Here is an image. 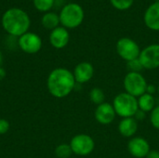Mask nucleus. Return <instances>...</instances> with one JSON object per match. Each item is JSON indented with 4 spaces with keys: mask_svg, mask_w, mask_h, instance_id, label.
<instances>
[{
    "mask_svg": "<svg viewBox=\"0 0 159 158\" xmlns=\"http://www.w3.org/2000/svg\"><path fill=\"white\" fill-rule=\"evenodd\" d=\"M137 100H138L139 109L143 111L144 113H151L152 110L157 106L156 99L151 94L144 93L142 96H140L139 98H137Z\"/></svg>",
    "mask_w": 159,
    "mask_h": 158,
    "instance_id": "dca6fc26",
    "label": "nucleus"
},
{
    "mask_svg": "<svg viewBox=\"0 0 159 158\" xmlns=\"http://www.w3.org/2000/svg\"><path fill=\"white\" fill-rule=\"evenodd\" d=\"M9 129V123L4 118H0V135L6 134Z\"/></svg>",
    "mask_w": 159,
    "mask_h": 158,
    "instance_id": "b1692460",
    "label": "nucleus"
},
{
    "mask_svg": "<svg viewBox=\"0 0 159 158\" xmlns=\"http://www.w3.org/2000/svg\"><path fill=\"white\" fill-rule=\"evenodd\" d=\"M127 69L129 72H131V73H141L143 70V66L138 58V59H134L129 61H127Z\"/></svg>",
    "mask_w": 159,
    "mask_h": 158,
    "instance_id": "4be33fe9",
    "label": "nucleus"
},
{
    "mask_svg": "<svg viewBox=\"0 0 159 158\" xmlns=\"http://www.w3.org/2000/svg\"><path fill=\"white\" fill-rule=\"evenodd\" d=\"M113 106L116 115H119L122 118L133 117L139 110L137 98L127 92L116 95L113 101Z\"/></svg>",
    "mask_w": 159,
    "mask_h": 158,
    "instance_id": "20e7f679",
    "label": "nucleus"
},
{
    "mask_svg": "<svg viewBox=\"0 0 159 158\" xmlns=\"http://www.w3.org/2000/svg\"><path fill=\"white\" fill-rule=\"evenodd\" d=\"M2 62H3V55H2V52L0 51V67H1Z\"/></svg>",
    "mask_w": 159,
    "mask_h": 158,
    "instance_id": "c85d7f7f",
    "label": "nucleus"
},
{
    "mask_svg": "<svg viewBox=\"0 0 159 158\" xmlns=\"http://www.w3.org/2000/svg\"><path fill=\"white\" fill-rule=\"evenodd\" d=\"M59 16L62 27L66 29H75L83 22L85 13L80 5L70 3L62 7Z\"/></svg>",
    "mask_w": 159,
    "mask_h": 158,
    "instance_id": "7ed1b4c3",
    "label": "nucleus"
},
{
    "mask_svg": "<svg viewBox=\"0 0 159 158\" xmlns=\"http://www.w3.org/2000/svg\"><path fill=\"white\" fill-rule=\"evenodd\" d=\"M118 132L125 138H133L138 131V121L134 117L122 118L118 124Z\"/></svg>",
    "mask_w": 159,
    "mask_h": 158,
    "instance_id": "2eb2a0df",
    "label": "nucleus"
},
{
    "mask_svg": "<svg viewBox=\"0 0 159 158\" xmlns=\"http://www.w3.org/2000/svg\"><path fill=\"white\" fill-rule=\"evenodd\" d=\"M157 92L159 93V85H158V87H157Z\"/></svg>",
    "mask_w": 159,
    "mask_h": 158,
    "instance_id": "c756f323",
    "label": "nucleus"
},
{
    "mask_svg": "<svg viewBox=\"0 0 159 158\" xmlns=\"http://www.w3.org/2000/svg\"><path fill=\"white\" fill-rule=\"evenodd\" d=\"M125 92L132 95L135 98H139L143 94L146 93L147 82L144 76L141 73L129 72L124 78Z\"/></svg>",
    "mask_w": 159,
    "mask_h": 158,
    "instance_id": "39448f33",
    "label": "nucleus"
},
{
    "mask_svg": "<svg viewBox=\"0 0 159 158\" xmlns=\"http://www.w3.org/2000/svg\"><path fill=\"white\" fill-rule=\"evenodd\" d=\"M150 150L149 142L142 137H133L128 143L129 153L135 158H145Z\"/></svg>",
    "mask_w": 159,
    "mask_h": 158,
    "instance_id": "9d476101",
    "label": "nucleus"
},
{
    "mask_svg": "<svg viewBox=\"0 0 159 158\" xmlns=\"http://www.w3.org/2000/svg\"><path fill=\"white\" fill-rule=\"evenodd\" d=\"M1 22L4 30L8 34L17 37L27 33L31 25L29 15L18 7H12L5 11Z\"/></svg>",
    "mask_w": 159,
    "mask_h": 158,
    "instance_id": "f03ea898",
    "label": "nucleus"
},
{
    "mask_svg": "<svg viewBox=\"0 0 159 158\" xmlns=\"http://www.w3.org/2000/svg\"><path fill=\"white\" fill-rule=\"evenodd\" d=\"M110 2L115 8L118 10H127L132 6L134 0H110Z\"/></svg>",
    "mask_w": 159,
    "mask_h": 158,
    "instance_id": "412c9836",
    "label": "nucleus"
},
{
    "mask_svg": "<svg viewBox=\"0 0 159 158\" xmlns=\"http://www.w3.org/2000/svg\"><path fill=\"white\" fill-rule=\"evenodd\" d=\"M143 20L149 29L159 31V2H155L148 7L144 13Z\"/></svg>",
    "mask_w": 159,
    "mask_h": 158,
    "instance_id": "4468645a",
    "label": "nucleus"
},
{
    "mask_svg": "<svg viewBox=\"0 0 159 158\" xmlns=\"http://www.w3.org/2000/svg\"><path fill=\"white\" fill-rule=\"evenodd\" d=\"M18 45L20 48L28 54H35L42 47L41 37L32 32H27L18 39Z\"/></svg>",
    "mask_w": 159,
    "mask_h": 158,
    "instance_id": "1a4fd4ad",
    "label": "nucleus"
},
{
    "mask_svg": "<svg viewBox=\"0 0 159 158\" xmlns=\"http://www.w3.org/2000/svg\"><path fill=\"white\" fill-rule=\"evenodd\" d=\"M139 60L143 69L155 70L159 67V44H152L141 50Z\"/></svg>",
    "mask_w": 159,
    "mask_h": 158,
    "instance_id": "6e6552de",
    "label": "nucleus"
},
{
    "mask_svg": "<svg viewBox=\"0 0 159 158\" xmlns=\"http://www.w3.org/2000/svg\"><path fill=\"white\" fill-rule=\"evenodd\" d=\"M155 1H156V2H159V0H155Z\"/></svg>",
    "mask_w": 159,
    "mask_h": 158,
    "instance_id": "7c9ffc66",
    "label": "nucleus"
},
{
    "mask_svg": "<svg viewBox=\"0 0 159 158\" xmlns=\"http://www.w3.org/2000/svg\"><path fill=\"white\" fill-rule=\"evenodd\" d=\"M41 23L46 29L52 31L59 27V24L61 23L60 16L55 12H46L41 19Z\"/></svg>",
    "mask_w": 159,
    "mask_h": 158,
    "instance_id": "f3484780",
    "label": "nucleus"
},
{
    "mask_svg": "<svg viewBox=\"0 0 159 158\" xmlns=\"http://www.w3.org/2000/svg\"><path fill=\"white\" fill-rule=\"evenodd\" d=\"M73 154L70 144L61 143L55 149V155L58 158H69Z\"/></svg>",
    "mask_w": 159,
    "mask_h": 158,
    "instance_id": "6ab92c4d",
    "label": "nucleus"
},
{
    "mask_svg": "<svg viewBox=\"0 0 159 158\" xmlns=\"http://www.w3.org/2000/svg\"><path fill=\"white\" fill-rule=\"evenodd\" d=\"M150 122L155 129H159V105H157L150 113Z\"/></svg>",
    "mask_w": 159,
    "mask_h": 158,
    "instance_id": "5701e85b",
    "label": "nucleus"
},
{
    "mask_svg": "<svg viewBox=\"0 0 159 158\" xmlns=\"http://www.w3.org/2000/svg\"><path fill=\"white\" fill-rule=\"evenodd\" d=\"M76 84H85L94 75V67L90 62L82 61L78 63L73 72Z\"/></svg>",
    "mask_w": 159,
    "mask_h": 158,
    "instance_id": "f8f14e48",
    "label": "nucleus"
},
{
    "mask_svg": "<svg viewBox=\"0 0 159 158\" xmlns=\"http://www.w3.org/2000/svg\"><path fill=\"white\" fill-rule=\"evenodd\" d=\"M145 114H146V113H144L143 111H142V110L139 109L133 117H134L137 121H143V120L145 118Z\"/></svg>",
    "mask_w": 159,
    "mask_h": 158,
    "instance_id": "393cba45",
    "label": "nucleus"
},
{
    "mask_svg": "<svg viewBox=\"0 0 159 158\" xmlns=\"http://www.w3.org/2000/svg\"><path fill=\"white\" fill-rule=\"evenodd\" d=\"M55 0H33L34 7L42 12H48L54 5Z\"/></svg>",
    "mask_w": 159,
    "mask_h": 158,
    "instance_id": "aec40b11",
    "label": "nucleus"
},
{
    "mask_svg": "<svg viewBox=\"0 0 159 158\" xmlns=\"http://www.w3.org/2000/svg\"><path fill=\"white\" fill-rule=\"evenodd\" d=\"M6 75H7V73H6L5 69L2 68V67H0V81L3 80L6 77Z\"/></svg>",
    "mask_w": 159,
    "mask_h": 158,
    "instance_id": "cd10ccee",
    "label": "nucleus"
},
{
    "mask_svg": "<svg viewBox=\"0 0 159 158\" xmlns=\"http://www.w3.org/2000/svg\"><path fill=\"white\" fill-rule=\"evenodd\" d=\"M94 116L98 123L102 125H109L113 123L116 114L113 104L109 102H103L96 107Z\"/></svg>",
    "mask_w": 159,
    "mask_h": 158,
    "instance_id": "9b49d317",
    "label": "nucleus"
},
{
    "mask_svg": "<svg viewBox=\"0 0 159 158\" xmlns=\"http://www.w3.org/2000/svg\"><path fill=\"white\" fill-rule=\"evenodd\" d=\"M156 91H157V88H156L154 85H147V88H146V93L153 95Z\"/></svg>",
    "mask_w": 159,
    "mask_h": 158,
    "instance_id": "bb28decb",
    "label": "nucleus"
},
{
    "mask_svg": "<svg viewBox=\"0 0 159 158\" xmlns=\"http://www.w3.org/2000/svg\"><path fill=\"white\" fill-rule=\"evenodd\" d=\"M69 144L73 154L79 156H86L90 155L95 148V142L92 137L83 133L74 136Z\"/></svg>",
    "mask_w": 159,
    "mask_h": 158,
    "instance_id": "423d86ee",
    "label": "nucleus"
},
{
    "mask_svg": "<svg viewBox=\"0 0 159 158\" xmlns=\"http://www.w3.org/2000/svg\"><path fill=\"white\" fill-rule=\"evenodd\" d=\"M104 99H105V94H104V92H103V90L102 88H93L89 91V100L91 101V102H93L97 106L103 103Z\"/></svg>",
    "mask_w": 159,
    "mask_h": 158,
    "instance_id": "a211bd4d",
    "label": "nucleus"
},
{
    "mask_svg": "<svg viewBox=\"0 0 159 158\" xmlns=\"http://www.w3.org/2000/svg\"><path fill=\"white\" fill-rule=\"evenodd\" d=\"M70 40V34L66 28L57 27L51 31L49 34V42L51 46L57 49H61L65 47Z\"/></svg>",
    "mask_w": 159,
    "mask_h": 158,
    "instance_id": "ddd939ff",
    "label": "nucleus"
},
{
    "mask_svg": "<svg viewBox=\"0 0 159 158\" xmlns=\"http://www.w3.org/2000/svg\"><path fill=\"white\" fill-rule=\"evenodd\" d=\"M145 158H159V152L157 150H150Z\"/></svg>",
    "mask_w": 159,
    "mask_h": 158,
    "instance_id": "a878e982",
    "label": "nucleus"
},
{
    "mask_svg": "<svg viewBox=\"0 0 159 158\" xmlns=\"http://www.w3.org/2000/svg\"><path fill=\"white\" fill-rule=\"evenodd\" d=\"M76 85L74 74L66 68H56L50 72L47 80L48 92L55 98H65Z\"/></svg>",
    "mask_w": 159,
    "mask_h": 158,
    "instance_id": "f257e3e1",
    "label": "nucleus"
},
{
    "mask_svg": "<svg viewBox=\"0 0 159 158\" xmlns=\"http://www.w3.org/2000/svg\"><path fill=\"white\" fill-rule=\"evenodd\" d=\"M116 48L118 56L126 61L138 59L141 53L139 45L133 39L129 37L120 38L116 43Z\"/></svg>",
    "mask_w": 159,
    "mask_h": 158,
    "instance_id": "0eeeda50",
    "label": "nucleus"
}]
</instances>
